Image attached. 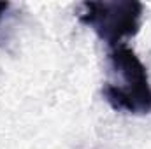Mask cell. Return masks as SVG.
Here are the masks:
<instances>
[{"instance_id": "6da1fadb", "label": "cell", "mask_w": 151, "mask_h": 149, "mask_svg": "<svg viewBox=\"0 0 151 149\" xmlns=\"http://www.w3.org/2000/svg\"><path fill=\"white\" fill-rule=\"evenodd\" d=\"M102 95L114 111L134 116L151 112V82L148 69L127 46L113 47L107 54V79Z\"/></svg>"}, {"instance_id": "7a4b0ae2", "label": "cell", "mask_w": 151, "mask_h": 149, "mask_svg": "<svg viewBox=\"0 0 151 149\" xmlns=\"http://www.w3.org/2000/svg\"><path fill=\"white\" fill-rule=\"evenodd\" d=\"M142 14L144 4L137 0H88L77 9V19L111 47L137 35Z\"/></svg>"}, {"instance_id": "3957f363", "label": "cell", "mask_w": 151, "mask_h": 149, "mask_svg": "<svg viewBox=\"0 0 151 149\" xmlns=\"http://www.w3.org/2000/svg\"><path fill=\"white\" fill-rule=\"evenodd\" d=\"M9 7H11L9 2H0V21H2V18L5 16V12L9 11Z\"/></svg>"}]
</instances>
